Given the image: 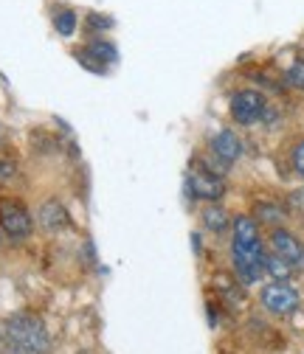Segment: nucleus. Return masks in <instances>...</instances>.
I'll list each match as a JSON object with an SVG mask.
<instances>
[{
    "instance_id": "1",
    "label": "nucleus",
    "mask_w": 304,
    "mask_h": 354,
    "mask_svg": "<svg viewBox=\"0 0 304 354\" xmlns=\"http://www.w3.org/2000/svg\"><path fill=\"white\" fill-rule=\"evenodd\" d=\"M6 351L9 354H46L48 351V329L37 315L20 313L6 321Z\"/></svg>"
},
{
    "instance_id": "2",
    "label": "nucleus",
    "mask_w": 304,
    "mask_h": 354,
    "mask_svg": "<svg viewBox=\"0 0 304 354\" xmlns=\"http://www.w3.org/2000/svg\"><path fill=\"white\" fill-rule=\"evenodd\" d=\"M231 259H234V270H237L242 284H253V281H259V276L265 273V248L259 239L245 242V245L234 242Z\"/></svg>"
},
{
    "instance_id": "3",
    "label": "nucleus",
    "mask_w": 304,
    "mask_h": 354,
    "mask_svg": "<svg viewBox=\"0 0 304 354\" xmlns=\"http://www.w3.org/2000/svg\"><path fill=\"white\" fill-rule=\"evenodd\" d=\"M0 231H3L9 239H15V242L31 236L34 223H31L28 208L20 200H12V197L0 200Z\"/></svg>"
},
{
    "instance_id": "4",
    "label": "nucleus",
    "mask_w": 304,
    "mask_h": 354,
    "mask_svg": "<svg viewBox=\"0 0 304 354\" xmlns=\"http://www.w3.org/2000/svg\"><path fill=\"white\" fill-rule=\"evenodd\" d=\"M268 107H265V96L259 91H237L231 96V118L242 127L256 124L259 118H265Z\"/></svg>"
},
{
    "instance_id": "5",
    "label": "nucleus",
    "mask_w": 304,
    "mask_h": 354,
    "mask_svg": "<svg viewBox=\"0 0 304 354\" xmlns=\"http://www.w3.org/2000/svg\"><path fill=\"white\" fill-rule=\"evenodd\" d=\"M262 306L274 315H290L298 306V292L287 281H274L262 290Z\"/></svg>"
},
{
    "instance_id": "6",
    "label": "nucleus",
    "mask_w": 304,
    "mask_h": 354,
    "mask_svg": "<svg viewBox=\"0 0 304 354\" xmlns=\"http://www.w3.org/2000/svg\"><path fill=\"white\" fill-rule=\"evenodd\" d=\"M189 192L197 200H220L226 194V180L220 174L208 171L206 166H200L189 174Z\"/></svg>"
},
{
    "instance_id": "7",
    "label": "nucleus",
    "mask_w": 304,
    "mask_h": 354,
    "mask_svg": "<svg viewBox=\"0 0 304 354\" xmlns=\"http://www.w3.org/2000/svg\"><path fill=\"white\" fill-rule=\"evenodd\" d=\"M271 245H274V253L282 256L285 261H290V264H301L304 261V245L290 231L276 228L274 236H271Z\"/></svg>"
},
{
    "instance_id": "8",
    "label": "nucleus",
    "mask_w": 304,
    "mask_h": 354,
    "mask_svg": "<svg viewBox=\"0 0 304 354\" xmlns=\"http://www.w3.org/2000/svg\"><path fill=\"white\" fill-rule=\"evenodd\" d=\"M211 152H214V158H220V160H226L231 166L242 155V144H240V138L234 136L231 129H220L211 138Z\"/></svg>"
},
{
    "instance_id": "9",
    "label": "nucleus",
    "mask_w": 304,
    "mask_h": 354,
    "mask_svg": "<svg viewBox=\"0 0 304 354\" xmlns=\"http://www.w3.org/2000/svg\"><path fill=\"white\" fill-rule=\"evenodd\" d=\"M39 223H42L46 231H62V228L71 225V219H68V211L62 208V203L48 200L46 205L39 208Z\"/></svg>"
},
{
    "instance_id": "10",
    "label": "nucleus",
    "mask_w": 304,
    "mask_h": 354,
    "mask_svg": "<svg viewBox=\"0 0 304 354\" xmlns=\"http://www.w3.org/2000/svg\"><path fill=\"white\" fill-rule=\"evenodd\" d=\"M82 62H88L93 71H102L107 62L116 59V48L110 46V42H91L88 48H84V54H79Z\"/></svg>"
},
{
    "instance_id": "11",
    "label": "nucleus",
    "mask_w": 304,
    "mask_h": 354,
    "mask_svg": "<svg viewBox=\"0 0 304 354\" xmlns=\"http://www.w3.org/2000/svg\"><path fill=\"white\" fill-rule=\"evenodd\" d=\"M259 239V225L253 216H237L234 219V242L245 245V242H256Z\"/></svg>"
},
{
    "instance_id": "12",
    "label": "nucleus",
    "mask_w": 304,
    "mask_h": 354,
    "mask_svg": "<svg viewBox=\"0 0 304 354\" xmlns=\"http://www.w3.org/2000/svg\"><path fill=\"white\" fill-rule=\"evenodd\" d=\"M203 225H206L208 231H214V234H223V231L229 228V214H226V208H223V205H208V208L203 211Z\"/></svg>"
},
{
    "instance_id": "13",
    "label": "nucleus",
    "mask_w": 304,
    "mask_h": 354,
    "mask_svg": "<svg viewBox=\"0 0 304 354\" xmlns=\"http://www.w3.org/2000/svg\"><path fill=\"white\" fill-rule=\"evenodd\" d=\"M265 273H271L276 281H287L293 273V264L274 253V256H265Z\"/></svg>"
},
{
    "instance_id": "14",
    "label": "nucleus",
    "mask_w": 304,
    "mask_h": 354,
    "mask_svg": "<svg viewBox=\"0 0 304 354\" xmlns=\"http://www.w3.org/2000/svg\"><path fill=\"white\" fill-rule=\"evenodd\" d=\"M285 79H287V84L293 87V91H301V93H304V59H301V57H296V59L290 62Z\"/></svg>"
},
{
    "instance_id": "15",
    "label": "nucleus",
    "mask_w": 304,
    "mask_h": 354,
    "mask_svg": "<svg viewBox=\"0 0 304 354\" xmlns=\"http://www.w3.org/2000/svg\"><path fill=\"white\" fill-rule=\"evenodd\" d=\"M73 28H76V15H73V12H62V15H57V31H60L62 37H71Z\"/></svg>"
},
{
    "instance_id": "16",
    "label": "nucleus",
    "mask_w": 304,
    "mask_h": 354,
    "mask_svg": "<svg viewBox=\"0 0 304 354\" xmlns=\"http://www.w3.org/2000/svg\"><path fill=\"white\" fill-rule=\"evenodd\" d=\"M15 174H17V163L9 158H0V183L15 180Z\"/></svg>"
},
{
    "instance_id": "17",
    "label": "nucleus",
    "mask_w": 304,
    "mask_h": 354,
    "mask_svg": "<svg viewBox=\"0 0 304 354\" xmlns=\"http://www.w3.org/2000/svg\"><path fill=\"white\" fill-rule=\"evenodd\" d=\"M256 214H259V216H262V219H265V223H279V219H282V211H279L276 205L271 208L268 203H259V208H256Z\"/></svg>"
},
{
    "instance_id": "18",
    "label": "nucleus",
    "mask_w": 304,
    "mask_h": 354,
    "mask_svg": "<svg viewBox=\"0 0 304 354\" xmlns=\"http://www.w3.org/2000/svg\"><path fill=\"white\" fill-rule=\"evenodd\" d=\"M290 163H293V169L304 177V141H298V144L293 147V152H290Z\"/></svg>"
}]
</instances>
